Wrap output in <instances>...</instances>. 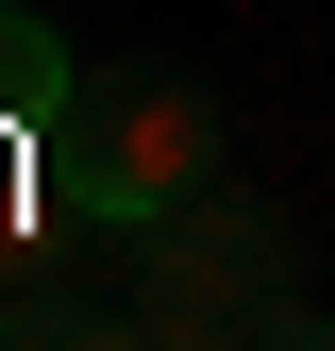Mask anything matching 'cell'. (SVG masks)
Wrapping results in <instances>:
<instances>
[{
  "label": "cell",
  "mask_w": 335,
  "mask_h": 351,
  "mask_svg": "<svg viewBox=\"0 0 335 351\" xmlns=\"http://www.w3.org/2000/svg\"><path fill=\"white\" fill-rule=\"evenodd\" d=\"M34 151L67 167L84 234H151L168 201L235 184V117H218V84H201V67H84L67 117H51Z\"/></svg>",
  "instance_id": "cell-1"
},
{
  "label": "cell",
  "mask_w": 335,
  "mask_h": 351,
  "mask_svg": "<svg viewBox=\"0 0 335 351\" xmlns=\"http://www.w3.org/2000/svg\"><path fill=\"white\" fill-rule=\"evenodd\" d=\"M117 301L151 318V351H251L268 301H302V234H285L268 201L201 184V201H168L151 234H117Z\"/></svg>",
  "instance_id": "cell-2"
},
{
  "label": "cell",
  "mask_w": 335,
  "mask_h": 351,
  "mask_svg": "<svg viewBox=\"0 0 335 351\" xmlns=\"http://www.w3.org/2000/svg\"><path fill=\"white\" fill-rule=\"evenodd\" d=\"M67 84H84V51L34 17V0H0V134H51V117H67Z\"/></svg>",
  "instance_id": "cell-3"
},
{
  "label": "cell",
  "mask_w": 335,
  "mask_h": 351,
  "mask_svg": "<svg viewBox=\"0 0 335 351\" xmlns=\"http://www.w3.org/2000/svg\"><path fill=\"white\" fill-rule=\"evenodd\" d=\"M0 351H151L135 301H0Z\"/></svg>",
  "instance_id": "cell-4"
},
{
  "label": "cell",
  "mask_w": 335,
  "mask_h": 351,
  "mask_svg": "<svg viewBox=\"0 0 335 351\" xmlns=\"http://www.w3.org/2000/svg\"><path fill=\"white\" fill-rule=\"evenodd\" d=\"M251 351H335V318H319V301H268V318H251Z\"/></svg>",
  "instance_id": "cell-5"
}]
</instances>
